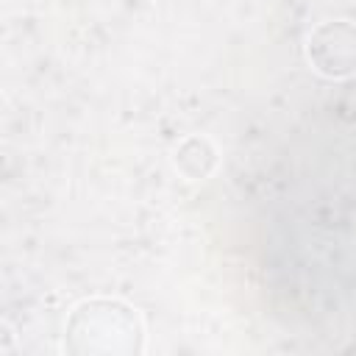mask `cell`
Segmentation results:
<instances>
[{
    "label": "cell",
    "mask_w": 356,
    "mask_h": 356,
    "mask_svg": "<svg viewBox=\"0 0 356 356\" xmlns=\"http://www.w3.org/2000/svg\"><path fill=\"white\" fill-rule=\"evenodd\" d=\"M306 56L323 78L345 81L356 75V22L328 19L320 22L306 39Z\"/></svg>",
    "instance_id": "7a4b0ae2"
},
{
    "label": "cell",
    "mask_w": 356,
    "mask_h": 356,
    "mask_svg": "<svg viewBox=\"0 0 356 356\" xmlns=\"http://www.w3.org/2000/svg\"><path fill=\"white\" fill-rule=\"evenodd\" d=\"M64 350L72 356H136L145 350V320L120 298L81 300L67 317Z\"/></svg>",
    "instance_id": "6da1fadb"
},
{
    "label": "cell",
    "mask_w": 356,
    "mask_h": 356,
    "mask_svg": "<svg viewBox=\"0 0 356 356\" xmlns=\"http://www.w3.org/2000/svg\"><path fill=\"white\" fill-rule=\"evenodd\" d=\"M172 167L186 178V181H203L217 170V147L209 136H186L178 142L172 150Z\"/></svg>",
    "instance_id": "3957f363"
}]
</instances>
